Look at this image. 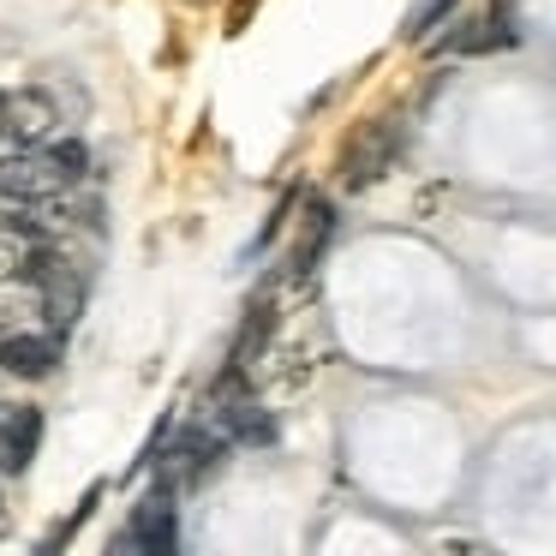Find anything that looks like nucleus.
<instances>
[{
	"mask_svg": "<svg viewBox=\"0 0 556 556\" xmlns=\"http://www.w3.org/2000/svg\"><path fill=\"white\" fill-rule=\"evenodd\" d=\"M90 156L85 144H37L18 150V156L0 162V198L13 204H49V198H66L78 180H85Z\"/></svg>",
	"mask_w": 556,
	"mask_h": 556,
	"instance_id": "obj_1",
	"label": "nucleus"
},
{
	"mask_svg": "<svg viewBox=\"0 0 556 556\" xmlns=\"http://www.w3.org/2000/svg\"><path fill=\"white\" fill-rule=\"evenodd\" d=\"M228 437H222V425L210 419V413H198V419H186L180 431H162V448H156V460L150 467L162 472V484L168 491H186V484H198V479H210V472L222 467V455H228Z\"/></svg>",
	"mask_w": 556,
	"mask_h": 556,
	"instance_id": "obj_2",
	"label": "nucleus"
},
{
	"mask_svg": "<svg viewBox=\"0 0 556 556\" xmlns=\"http://www.w3.org/2000/svg\"><path fill=\"white\" fill-rule=\"evenodd\" d=\"M401 144H407V126H401L395 114H383V121H365L359 132H353V144L341 150V186H348V192L377 186V180H383V174L401 162Z\"/></svg>",
	"mask_w": 556,
	"mask_h": 556,
	"instance_id": "obj_3",
	"label": "nucleus"
},
{
	"mask_svg": "<svg viewBox=\"0 0 556 556\" xmlns=\"http://www.w3.org/2000/svg\"><path fill=\"white\" fill-rule=\"evenodd\" d=\"M180 544V520H174V491L156 484L144 503L132 508V527L114 539V551H138V556H174Z\"/></svg>",
	"mask_w": 556,
	"mask_h": 556,
	"instance_id": "obj_4",
	"label": "nucleus"
},
{
	"mask_svg": "<svg viewBox=\"0 0 556 556\" xmlns=\"http://www.w3.org/2000/svg\"><path fill=\"white\" fill-rule=\"evenodd\" d=\"M329 245H336V204H329V198H305L300 233H293V252H288V281L312 276V269L324 264Z\"/></svg>",
	"mask_w": 556,
	"mask_h": 556,
	"instance_id": "obj_5",
	"label": "nucleus"
},
{
	"mask_svg": "<svg viewBox=\"0 0 556 556\" xmlns=\"http://www.w3.org/2000/svg\"><path fill=\"white\" fill-rule=\"evenodd\" d=\"M520 30L515 18H508V0H496L484 18H472V25H455V37L437 42V54H496V49H515Z\"/></svg>",
	"mask_w": 556,
	"mask_h": 556,
	"instance_id": "obj_6",
	"label": "nucleus"
},
{
	"mask_svg": "<svg viewBox=\"0 0 556 556\" xmlns=\"http://www.w3.org/2000/svg\"><path fill=\"white\" fill-rule=\"evenodd\" d=\"M42 443V413L25 401H0V472H25Z\"/></svg>",
	"mask_w": 556,
	"mask_h": 556,
	"instance_id": "obj_7",
	"label": "nucleus"
},
{
	"mask_svg": "<svg viewBox=\"0 0 556 556\" xmlns=\"http://www.w3.org/2000/svg\"><path fill=\"white\" fill-rule=\"evenodd\" d=\"M54 365H61V336H42V329H25V336H7L0 341V371H13V377H49Z\"/></svg>",
	"mask_w": 556,
	"mask_h": 556,
	"instance_id": "obj_8",
	"label": "nucleus"
},
{
	"mask_svg": "<svg viewBox=\"0 0 556 556\" xmlns=\"http://www.w3.org/2000/svg\"><path fill=\"white\" fill-rule=\"evenodd\" d=\"M455 7H460V0H419V7L407 13V42H425L448 13H455Z\"/></svg>",
	"mask_w": 556,
	"mask_h": 556,
	"instance_id": "obj_9",
	"label": "nucleus"
},
{
	"mask_svg": "<svg viewBox=\"0 0 556 556\" xmlns=\"http://www.w3.org/2000/svg\"><path fill=\"white\" fill-rule=\"evenodd\" d=\"M7 132H13V102L0 97V138H7Z\"/></svg>",
	"mask_w": 556,
	"mask_h": 556,
	"instance_id": "obj_10",
	"label": "nucleus"
}]
</instances>
